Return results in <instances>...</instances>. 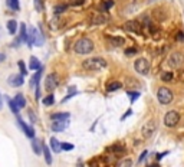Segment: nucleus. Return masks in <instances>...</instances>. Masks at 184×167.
<instances>
[{"label":"nucleus","mask_w":184,"mask_h":167,"mask_svg":"<svg viewBox=\"0 0 184 167\" xmlns=\"http://www.w3.org/2000/svg\"><path fill=\"white\" fill-rule=\"evenodd\" d=\"M107 61L104 58H88L82 62V68L87 69V71H91V72H99L107 68Z\"/></svg>","instance_id":"nucleus-1"},{"label":"nucleus","mask_w":184,"mask_h":167,"mask_svg":"<svg viewBox=\"0 0 184 167\" xmlns=\"http://www.w3.org/2000/svg\"><path fill=\"white\" fill-rule=\"evenodd\" d=\"M73 50L79 55H88L94 50V42L89 38H81L79 40H76L73 45Z\"/></svg>","instance_id":"nucleus-2"},{"label":"nucleus","mask_w":184,"mask_h":167,"mask_svg":"<svg viewBox=\"0 0 184 167\" xmlns=\"http://www.w3.org/2000/svg\"><path fill=\"white\" fill-rule=\"evenodd\" d=\"M29 46H42L45 43V39H43V35L42 32H39L38 29L35 28H29V33H27V42H26Z\"/></svg>","instance_id":"nucleus-3"},{"label":"nucleus","mask_w":184,"mask_h":167,"mask_svg":"<svg viewBox=\"0 0 184 167\" xmlns=\"http://www.w3.org/2000/svg\"><path fill=\"white\" fill-rule=\"evenodd\" d=\"M174 98V94L173 91L167 87H160L157 91V100L160 104L162 105H168V104H171V101Z\"/></svg>","instance_id":"nucleus-4"},{"label":"nucleus","mask_w":184,"mask_h":167,"mask_svg":"<svg viewBox=\"0 0 184 167\" xmlns=\"http://www.w3.org/2000/svg\"><path fill=\"white\" fill-rule=\"evenodd\" d=\"M168 66L173 68V69H180V68L184 65V53L180 52V50H175L171 55L168 56Z\"/></svg>","instance_id":"nucleus-5"},{"label":"nucleus","mask_w":184,"mask_h":167,"mask_svg":"<svg viewBox=\"0 0 184 167\" xmlns=\"http://www.w3.org/2000/svg\"><path fill=\"white\" fill-rule=\"evenodd\" d=\"M134 69H135V72H138L140 75H147V73L150 72V69H151V63L148 59L145 58H138L135 62H134Z\"/></svg>","instance_id":"nucleus-6"},{"label":"nucleus","mask_w":184,"mask_h":167,"mask_svg":"<svg viewBox=\"0 0 184 167\" xmlns=\"http://www.w3.org/2000/svg\"><path fill=\"white\" fill-rule=\"evenodd\" d=\"M179 123H180V114L177 111L173 110V111H168L167 114L164 115V125H165V127L173 128Z\"/></svg>","instance_id":"nucleus-7"},{"label":"nucleus","mask_w":184,"mask_h":167,"mask_svg":"<svg viewBox=\"0 0 184 167\" xmlns=\"http://www.w3.org/2000/svg\"><path fill=\"white\" fill-rule=\"evenodd\" d=\"M155 130H157V123H155L154 120H150V121H147V123L142 125L141 134H142L144 138H150L152 134L155 133Z\"/></svg>","instance_id":"nucleus-8"},{"label":"nucleus","mask_w":184,"mask_h":167,"mask_svg":"<svg viewBox=\"0 0 184 167\" xmlns=\"http://www.w3.org/2000/svg\"><path fill=\"white\" fill-rule=\"evenodd\" d=\"M59 85V77L56 73H50L45 79V88L48 92H53V89Z\"/></svg>","instance_id":"nucleus-9"},{"label":"nucleus","mask_w":184,"mask_h":167,"mask_svg":"<svg viewBox=\"0 0 184 167\" xmlns=\"http://www.w3.org/2000/svg\"><path fill=\"white\" fill-rule=\"evenodd\" d=\"M125 29L128 32H132V33L144 35V25H141L138 20H130V22H127L125 23Z\"/></svg>","instance_id":"nucleus-10"},{"label":"nucleus","mask_w":184,"mask_h":167,"mask_svg":"<svg viewBox=\"0 0 184 167\" xmlns=\"http://www.w3.org/2000/svg\"><path fill=\"white\" fill-rule=\"evenodd\" d=\"M7 84L13 87V88H17V87H22L23 84H25V78H23V75H17V73H13L7 79Z\"/></svg>","instance_id":"nucleus-11"},{"label":"nucleus","mask_w":184,"mask_h":167,"mask_svg":"<svg viewBox=\"0 0 184 167\" xmlns=\"http://www.w3.org/2000/svg\"><path fill=\"white\" fill-rule=\"evenodd\" d=\"M27 42V30H26V25L22 23L20 25V33H19V38H17V45L20 43H26Z\"/></svg>","instance_id":"nucleus-12"},{"label":"nucleus","mask_w":184,"mask_h":167,"mask_svg":"<svg viewBox=\"0 0 184 167\" xmlns=\"http://www.w3.org/2000/svg\"><path fill=\"white\" fill-rule=\"evenodd\" d=\"M66 127H68V120H66V121H53L50 128H52V131L60 133V131H63Z\"/></svg>","instance_id":"nucleus-13"},{"label":"nucleus","mask_w":184,"mask_h":167,"mask_svg":"<svg viewBox=\"0 0 184 167\" xmlns=\"http://www.w3.org/2000/svg\"><path fill=\"white\" fill-rule=\"evenodd\" d=\"M32 150L36 156H40V154H42V143H40V140L36 138V137L32 138Z\"/></svg>","instance_id":"nucleus-14"},{"label":"nucleus","mask_w":184,"mask_h":167,"mask_svg":"<svg viewBox=\"0 0 184 167\" xmlns=\"http://www.w3.org/2000/svg\"><path fill=\"white\" fill-rule=\"evenodd\" d=\"M108 43L112 48H121L124 45V38H121V36H111L108 39Z\"/></svg>","instance_id":"nucleus-15"},{"label":"nucleus","mask_w":184,"mask_h":167,"mask_svg":"<svg viewBox=\"0 0 184 167\" xmlns=\"http://www.w3.org/2000/svg\"><path fill=\"white\" fill-rule=\"evenodd\" d=\"M42 153H43V156H45L46 164L50 166V164H52V153H50V148H49L46 144H42Z\"/></svg>","instance_id":"nucleus-16"},{"label":"nucleus","mask_w":184,"mask_h":167,"mask_svg":"<svg viewBox=\"0 0 184 167\" xmlns=\"http://www.w3.org/2000/svg\"><path fill=\"white\" fill-rule=\"evenodd\" d=\"M69 117V112H55V114H52L50 118H52V121H66Z\"/></svg>","instance_id":"nucleus-17"},{"label":"nucleus","mask_w":184,"mask_h":167,"mask_svg":"<svg viewBox=\"0 0 184 167\" xmlns=\"http://www.w3.org/2000/svg\"><path fill=\"white\" fill-rule=\"evenodd\" d=\"M107 22V19L102 16V15H92L91 17V25L95 26V25H102V23Z\"/></svg>","instance_id":"nucleus-18"},{"label":"nucleus","mask_w":184,"mask_h":167,"mask_svg":"<svg viewBox=\"0 0 184 167\" xmlns=\"http://www.w3.org/2000/svg\"><path fill=\"white\" fill-rule=\"evenodd\" d=\"M40 66H42V65H40V62L38 61L36 56H32V58L29 59V69H30V71H38Z\"/></svg>","instance_id":"nucleus-19"},{"label":"nucleus","mask_w":184,"mask_h":167,"mask_svg":"<svg viewBox=\"0 0 184 167\" xmlns=\"http://www.w3.org/2000/svg\"><path fill=\"white\" fill-rule=\"evenodd\" d=\"M15 102H16V105L19 110H22V108H25L26 107V100H25V97H23V94H17L16 97H15Z\"/></svg>","instance_id":"nucleus-20"},{"label":"nucleus","mask_w":184,"mask_h":167,"mask_svg":"<svg viewBox=\"0 0 184 167\" xmlns=\"http://www.w3.org/2000/svg\"><path fill=\"white\" fill-rule=\"evenodd\" d=\"M50 148H52L53 153H60V151H62V148H60V143L58 141V138H55V137L50 138Z\"/></svg>","instance_id":"nucleus-21"},{"label":"nucleus","mask_w":184,"mask_h":167,"mask_svg":"<svg viewBox=\"0 0 184 167\" xmlns=\"http://www.w3.org/2000/svg\"><path fill=\"white\" fill-rule=\"evenodd\" d=\"M42 71H43V68L40 66V68L38 69V72L33 75L32 81H30V85H32V87H36V85L39 84V81H40V77H42Z\"/></svg>","instance_id":"nucleus-22"},{"label":"nucleus","mask_w":184,"mask_h":167,"mask_svg":"<svg viewBox=\"0 0 184 167\" xmlns=\"http://www.w3.org/2000/svg\"><path fill=\"white\" fill-rule=\"evenodd\" d=\"M122 88V84L118 82V81H114V82H109L107 85V91L108 92H112V91H117V89H121Z\"/></svg>","instance_id":"nucleus-23"},{"label":"nucleus","mask_w":184,"mask_h":167,"mask_svg":"<svg viewBox=\"0 0 184 167\" xmlns=\"http://www.w3.org/2000/svg\"><path fill=\"white\" fill-rule=\"evenodd\" d=\"M6 26H7V30H9L10 35H15L17 32V22L16 20H9Z\"/></svg>","instance_id":"nucleus-24"},{"label":"nucleus","mask_w":184,"mask_h":167,"mask_svg":"<svg viewBox=\"0 0 184 167\" xmlns=\"http://www.w3.org/2000/svg\"><path fill=\"white\" fill-rule=\"evenodd\" d=\"M42 102H43V105H46V107H52L55 104V95L53 94L46 95L43 100H42Z\"/></svg>","instance_id":"nucleus-25"},{"label":"nucleus","mask_w":184,"mask_h":167,"mask_svg":"<svg viewBox=\"0 0 184 167\" xmlns=\"http://www.w3.org/2000/svg\"><path fill=\"white\" fill-rule=\"evenodd\" d=\"M6 5L9 6L12 10H20V5H19V0H6Z\"/></svg>","instance_id":"nucleus-26"},{"label":"nucleus","mask_w":184,"mask_h":167,"mask_svg":"<svg viewBox=\"0 0 184 167\" xmlns=\"http://www.w3.org/2000/svg\"><path fill=\"white\" fill-rule=\"evenodd\" d=\"M76 94H78V91H76V88H75V87H70V88L68 89V95H66L65 98L62 100V104H63V102H66L68 100H70L72 97H75Z\"/></svg>","instance_id":"nucleus-27"},{"label":"nucleus","mask_w":184,"mask_h":167,"mask_svg":"<svg viewBox=\"0 0 184 167\" xmlns=\"http://www.w3.org/2000/svg\"><path fill=\"white\" fill-rule=\"evenodd\" d=\"M127 95L130 97V101H131V104H134L138 98L141 97V94L138 92V91H130V92H127Z\"/></svg>","instance_id":"nucleus-28"},{"label":"nucleus","mask_w":184,"mask_h":167,"mask_svg":"<svg viewBox=\"0 0 184 167\" xmlns=\"http://www.w3.org/2000/svg\"><path fill=\"white\" fill-rule=\"evenodd\" d=\"M117 167H132V160L131 158H124V160L118 162Z\"/></svg>","instance_id":"nucleus-29"},{"label":"nucleus","mask_w":184,"mask_h":167,"mask_svg":"<svg viewBox=\"0 0 184 167\" xmlns=\"http://www.w3.org/2000/svg\"><path fill=\"white\" fill-rule=\"evenodd\" d=\"M7 102H9V107H10V111L17 115V114H19V108H17L16 102H15L13 100H9V98H7Z\"/></svg>","instance_id":"nucleus-30"},{"label":"nucleus","mask_w":184,"mask_h":167,"mask_svg":"<svg viewBox=\"0 0 184 167\" xmlns=\"http://www.w3.org/2000/svg\"><path fill=\"white\" fill-rule=\"evenodd\" d=\"M23 133H25V135H26V137H29V138L32 140L33 137H35V128L30 127V125H27V128L23 131Z\"/></svg>","instance_id":"nucleus-31"},{"label":"nucleus","mask_w":184,"mask_h":167,"mask_svg":"<svg viewBox=\"0 0 184 167\" xmlns=\"http://www.w3.org/2000/svg\"><path fill=\"white\" fill-rule=\"evenodd\" d=\"M173 79V73L171 72H162L161 73V81H164V82H170Z\"/></svg>","instance_id":"nucleus-32"},{"label":"nucleus","mask_w":184,"mask_h":167,"mask_svg":"<svg viewBox=\"0 0 184 167\" xmlns=\"http://www.w3.org/2000/svg\"><path fill=\"white\" fill-rule=\"evenodd\" d=\"M17 65H19V69H20V75H27V69H26V66H25V62L23 61H19L17 62Z\"/></svg>","instance_id":"nucleus-33"},{"label":"nucleus","mask_w":184,"mask_h":167,"mask_svg":"<svg viewBox=\"0 0 184 167\" xmlns=\"http://www.w3.org/2000/svg\"><path fill=\"white\" fill-rule=\"evenodd\" d=\"M27 117L30 118V121H32L33 124L38 121V117H36V114H35V111H33V110H27Z\"/></svg>","instance_id":"nucleus-34"},{"label":"nucleus","mask_w":184,"mask_h":167,"mask_svg":"<svg viewBox=\"0 0 184 167\" xmlns=\"http://www.w3.org/2000/svg\"><path fill=\"white\" fill-rule=\"evenodd\" d=\"M60 148L63 151H72L73 150V145L69 144V143H63V144H60Z\"/></svg>","instance_id":"nucleus-35"},{"label":"nucleus","mask_w":184,"mask_h":167,"mask_svg":"<svg viewBox=\"0 0 184 167\" xmlns=\"http://www.w3.org/2000/svg\"><path fill=\"white\" fill-rule=\"evenodd\" d=\"M65 10H66V6H65V5L56 6V7H55V13H56V15H59V13H63Z\"/></svg>","instance_id":"nucleus-36"},{"label":"nucleus","mask_w":184,"mask_h":167,"mask_svg":"<svg viewBox=\"0 0 184 167\" xmlns=\"http://www.w3.org/2000/svg\"><path fill=\"white\" fill-rule=\"evenodd\" d=\"M35 9L38 12H40L43 9V5H42V0H35Z\"/></svg>","instance_id":"nucleus-37"},{"label":"nucleus","mask_w":184,"mask_h":167,"mask_svg":"<svg viewBox=\"0 0 184 167\" xmlns=\"http://www.w3.org/2000/svg\"><path fill=\"white\" fill-rule=\"evenodd\" d=\"M137 52H138V49H137V48H128V49L125 50V53H127L128 56H130V55H134V53H137Z\"/></svg>","instance_id":"nucleus-38"},{"label":"nucleus","mask_w":184,"mask_h":167,"mask_svg":"<svg viewBox=\"0 0 184 167\" xmlns=\"http://www.w3.org/2000/svg\"><path fill=\"white\" fill-rule=\"evenodd\" d=\"M147 156H148V151H144V153H141L140 158H138V164H141V163L144 162V160L147 158Z\"/></svg>","instance_id":"nucleus-39"},{"label":"nucleus","mask_w":184,"mask_h":167,"mask_svg":"<svg viewBox=\"0 0 184 167\" xmlns=\"http://www.w3.org/2000/svg\"><path fill=\"white\" fill-rule=\"evenodd\" d=\"M177 79H179L180 82H184V71H180V72L177 73Z\"/></svg>","instance_id":"nucleus-40"},{"label":"nucleus","mask_w":184,"mask_h":167,"mask_svg":"<svg viewBox=\"0 0 184 167\" xmlns=\"http://www.w3.org/2000/svg\"><path fill=\"white\" fill-rule=\"evenodd\" d=\"M112 6H114V2H112V0H108V2H105V6H104V7H105V9H111Z\"/></svg>","instance_id":"nucleus-41"},{"label":"nucleus","mask_w":184,"mask_h":167,"mask_svg":"<svg viewBox=\"0 0 184 167\" xmlns=\"http://www.w3.org/2000/svg\"><path fill=\"white\" fill-rule=\"evenodd\" d=\"M131 114H132V110H128V111H127V112H125V114H124V115L121 117V121H124L125 118L128 117V115H131Z\"/></svg>","instance_id":"nucleus-42"},{"label":"nucleus","mask_w":184,"mask_h":167,"mask_svg":"<svg viewBox=\"0 0 184 167\" xmlns=\"http://www.w3.org/2000/svg\"><path fill=\"white\" fill-rule=\"evenodd\" d=\"M177 40H180V42H184V35H183V33H179V35H177Z\"/></svg>","instance_id":"nucleus-43"},{"label":"nucleus","mask_w":184,"mask_h":167,"mask_svg":"<svg viewBox=\"0 0 184 167\" xmlns=\"http://www.w3.org/2000/svg\"><path fill=\"white\" fill-rule=\"evenodd\" d=\"M168 153H170V151H162V153H161V154H160V156H158V160H161V158H162V157H164V156H167V154H168Z\"/></svg>","instance_id":"nucleus-44"},{"label":"nucleus","mask_w":184,"mask_h":167,"mask_svg":"<svg viewBox=\"0 0 184 167\" xmlns=\"http://www.w3.org/2000/svg\"><path fill=\"white\" fill-rule=\"evenodd\" d=\"M5 59H6V55H5V53H0V63L5 61Z\"/></svg>","instance_id":"nucleus-45"},{"label":"nucleus","mask_w":184,"mask_h":167,"mask_svg":"<svg viewBox=\"0 0 184 167\" xmlns=\"http://www.w3.org/2000/svg\"><path fill=\"white\" fill-rule=\"evenodd\" d=\"M3 108V98H2V95H0V110Z\"/></svg>","instance_id":"nucleus-46"},{"label":"nucleus","mask_w":184,"mask_h":167,"mask_svg":"<svg viewBox=\"0 0 184 167\" xmlns=\"http://www.w3.org/2000/svg\"><path fill=\"white\" fill-rule=\"evenodd\" d=\"M150 167H160V166H158L157 163H155V164H151V166H150Z\"/></svg>","instance_id":"nucleus-47"}]
</instances>
